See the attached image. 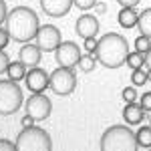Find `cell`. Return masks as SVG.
Listing matches in <instances>:
<instances>
[{
	"instance_id": "obj_3",
	"label": "cell",
	"mask_w": 151,
	"mask_h": 151,
	"mask_svg": "<svg viewBox=\"0 0 151 151\" xmlns=\"http://www.w3.org/2000/svg\"><path fill=\"white\" fill-rule=\"evenodd\" d=\"M137 139L129 125H111L101 137V151H137Z\"/></svg>"
},
{
	"instance_id": "obj_7",
	"label": "cell",
	"mask_w": 151,
	"mask_h": 151,
	"mask_svg": "<svg viewBox=\"0 0 151 151\" xmlns=\"http://www.w3.org/2000/svg\"><path fill=\"white\" fill-rule=\"evenodd\" d=\"M35 45L40 48V52H55L58 45L63 42V36L55 24H42L35 36Z\"/></svg>"
},
{
	"instance_id": "obj_26",
	"label": "cell",
	"mask_w": 151,
	"mask_h": 151,
	"mask_svg": "<svg viewBox=\"0 0 151 151\" xmlns=\"http://www.w3.org/2000/svg\"><path fill=\"white\" fill-rule=\"evenodd\" d=\"M141 97V107H143V111H151V91H145L143 95H139Z\"/></svg>"
},
{
	"instance_id": "obj_23",
	"label": "cell",
	"mask_w": 151,
	"mask_h": 151,
	"mask_svg": "<svg viewBox=\"0 0 151 151\" xmlns=\"http://www.w3.org/2000/svg\"><path fill=\"white\" fill-rule=\"evenodd\" d=\"M121 99H123L125 103H135V99H137L135 87H125V89L121 91Z\"/></svg>"
},
{
	"instance_id": "obj_16",
	"label": "cell",
	"mask_w": 151,
	"mask_h": 151,
	"mask_svg": "<svg viewBox=\"0 0 151 151\" xmlns=\"http://www.w3.org/2000/svg\"><path fill=\"white\" fill-rule=\"evenodd\" d=\"M137 28L143 36L151 38V8H145L137 14Z\"/></svg>"
},
{
	"instance_id": "obj_31",
	"label": "cell",
	"mask_w": 151,
	"mask_h": 151,
	"mask_svg": "<svg viewBox=\"0 0 151 151\" xmlns=\"http://www.w3.org/2000/svg\"><path fill=\"white\" fill-rule=\"evenodd\" d=\"M117 2L121 4V8H135L141 0H117Z\"/></svg>"
},
{
	"instance_id": "obj_2",
	"label": "cell",
	"mask_w": 151,
	"mask_h": 151,
	"mask_svg": "<svg viewBox=\"0 0 151 151\" xmlns=\"http://www.w3.org/2000/svg\"><path fill=\"white\" fill-rule=\"evenodd\" d=\"M129 55V42L125 36L117 32H107L97 40L95 57L107 69H119L125 65V58Z\"/></svg>"
},
{
	"instance_id": "obj_24",
	"label": "cell",
	"mask_w": 151,
	"mask_h": 151,
	"mask_svg": "<svg viewBox=\"0 0 151 151\" xmlns=\"http://www.w3.org/2000/svg\"><path fill=\"white\" fill-rule=\"evenodd\" d=\"M85 42H83V48L89 52V55H95V50H97V36H91V38H83Z\"/></svg>"
},
{
	"instance_id": "obj_32",
	"label": "cell",
	"mask_w": 151,
	"mask_h": 151,
	"mask_svg": "<svg viewBox=\"0 0 151 151\" xmlns=\"http://www.w3.org/2000/svg\"><path fill=\"white\" fill-rule=\"evenodd\" d=\"M6 16H8L6 2H4V0H0V26H2V22H4V20H6Z\"/></svg>"
},
{
	"instance_id": "obj_35",
	"label": "cell",
	"mask_w": 151,
	"mask_h": 151,
	"mask_svg": "<svg viewBox=\"0 0 151 151\" xmlns=\"http://www.w3.org/2000/svg\"><path fill=\"white\" fill-rule=\"evenodd\" d=\"M147 151H151V147H149V149H147Z\"/></svg>"
},
{
	"instance_id": "obj_20",
	"label": "cell",
	"mask_w": 151,
	"mask_h": 151,
	"mask_svg": "<svg viewBox=\"0 0 151 151\" xmlns=\"http://www.w3.org/2000/svg\"><path fill=\"white\" fill-rule=\"evenodd\" d=\"M143 63H145V55L143 52H129L127 58H125V65H129L131 69L135 70V69H143Z\"/></svg>"
},
{
	"instance_id": "obj_10",
	"label": "cell",
	"mask_w": 151,
	"mask_h": 151,
	"mask_svg": "<svg viewBox=\"0 0 151 151\" xmlns=\"http://www.w3.org/2000/svg\"><path fill=\"white\" fill-rule=\"evenodd\" d=\"M24 83H26L30 93H45L48 89V73L40 67H32L26 70Z\"/></svg>"
},
{
	"instance_id": "obj_13",
	"label": "cell",
	"mask_w": 151,
	"mask_h": 151,
	"mask_svg": "<svg viewBox=\"0 0 151 151\" xmlns=\"http://www.w3.org/2000/svg\"><path fill=\"white\" fill-rule=\"evenodd\" d=\"M40 57H42L40 48L36 47V45H32V42H24L22 48L18 50V60L22 63L26 69L38 67V63H40Z\"/></svg>"
},
{
	"instance_id": "obj_6",
	"label": "cell",
	"mask_w": 151,
	"mask_h": 151,
	"mask_svg": "<svg viewBox=\"0 0 151 151\" xmlns=\"http://www.w3.org/2000/svg\"><path fill=\"white\" fill-rule=\"evenodd\" d=\"M48 87H50V91L55 95H58V97L70 95L75 91V87H77V77H75L73 69H65V67L55 69L48 75Z\"/></svg>"
},
{
	"instance_id": "obj_14",
	"label": "cell",
	"mask_w": 151,
	"mask_h": 151,
	"mask_svg": "<svg viewBox=\"0 0 151 151\" xmlns=\"http://www.w3.org/2000/svg\"><path fill=\"white\" fill-rule=\"evenodd\" d=\"M145 117V111L139 103H125V109H123V119L127 125H139Z\"/></svg>"
},
{
	"instance_id": "obj_28",
	"label": "cell",
	"mask_w": 151,
	"mask_h": 151,
	"mask_svg": "<svg viewBox=\"0 0 151 151\" xmlns=\"http://www.w3.org/2000/svg\"><path fill=\"white\" fill-rule=\"evenodd\" d=\"M8 42H10V35H8V30L0 26V48H4Z\"/></svg>"
},
{
	"instance_id": "obj_29",
	"label": "cell",
	"mask_w": 151,
	"mask_h": 151,
	"mask_svg": "<svg viewBox=\"0 0 151 151\" xmlns=\"http://www.w3.org/2000/svg\"><path fill=\"white\" fill-rule=\"evenodd\" d=\"M0 151H16V145L8 139H0Z\"/></svg>"
},
{
	"instance_id": "obj_9",
	"label": "cell",
	"mask_w": 151,
	"mask_h": 151,
	"mask_svg": "<svg viewBox=\"0 0 151 151\" xmlns=\"http://www.w3.org/2000/svg\"><path fill=\"white\" fill-rule=\"evenodd\" d=\"M55 58H57L58 67L73 69V67H77V63H79V58H81V48H79L77 42H73V40H65V42H60L58 48L55 50Z\"/></svg>"
},
{
	"instance_id": "obj_22",
	"label": "cell",
	"mask_w": 151,
	"mask_h": 151,
	"mask_svg": "<svg viewBox=\"0 0 151 151\" xmlns=\"http://www.w3.org/2000/svg\"><path fill=\"white\" fill-rule=\"evenodd\" d=\"M149 48H151V38L149 36L139 35L135 38V50H137V52H147Z\"/></svg>"
},
{
	"instance_id": "obj_18",
	"label": "cell",
	"mask_w": 151,
	"mask_h": 151,
	"mask_svg": "<svg viewBox=\"0 0 151 151\" xmlns=\"http://www.w3.org/2000/svg\"><path fill=\"white\" fill-rule=\"evenodd\" d=\"M135 139H137V145H139V147L149 149L151 147V125H143V127L137 129Z\"/></svg>"
},
{
	"instance_id": "obj_17",
	"label": "cell",
	"mask_w": 151,
	"mask_h": 151,
	"mask_svg": "<svg viewBox=\"0 0 151 151\" xmlns=\"http://www.w3.org/2000/svg\"><path fill=\"white\" fill-rule=\"evenodd\" d=\"M26 67H24L20 60H14V63H10L8 65V69H6V75H8V79L10 81H24V77H26Z\"/></svg>"
},
{
	"instance_id": "obj_12",
	"label": "cell",
	"mask_w": 151,
	"mask_h": 151,
	"mask_svg": "<svg viewBox=\"0 0 151 151\" xmlns=\"http://www.w3.org/2000/svg\"><path fill=\"white\" fill-rule=\"evenodd\" d=\"M40 8L52 18H63L73 8V0H40Z\"/></svg>"
},
{
	"instance_id": "obj_30",
	"label": "cell",
	"mask_w": 151,
	"mask_h": 151,
	"mask_svg": "<svg viewBox=\"0 0 151 151\" xmlns=\"http://www.w3.org/2000/svg\"><path fill=\"white\" fill-rule=\"evenodd\" d=\"M145 55V63H143V69L147 70V75H149V79H151V48L147 50V52H143Z\"/></svg>"
},
{
	"instance_id": "obj_33",
	"label": "cell",
	"mask_w": 151,
	"mask_h": 151,
	"mask_svg": "<svg viewBox=\"0 0 151 151\" xmlns=\"http://www.w3.org/2000/svg\"><path fill=\"white\" fill-rule=\"evenodd\" d=\"M35 123H36V121H35V119H32L30 115H28V113H26V115L22 117V121H20V125H22V129H26V127H32Z\"/></svg>"
},
{
	"instance_id": "obj_4",
	"label": "cell",
	"mask_w": 151,
	"mask_h": 151,
	"mask_svg": "<svg viewBox=\"0 0 151 151\" xmlns=\"http://www.w3.org/2000/svg\"><path fill=\"white\" fill-rule=\"evenodd\" d=\"M16 151H52V139L48 131L40 127H26L16 135Z\"/></svg>"
},
{
	"instance_id": "obj_15",
	"label": "cell",
	"mask_w": 151,
	"mask_h": 151,
	"mask_svg": "<svg viewBox=\"0 0 151 151\" xmlns=\"http://www.w3.org/2000/svg\"><path fill=\"white\" fill-rule=\"evenodd\" d=\"M117 22L121 24L123 28L137 26V12H135V8H121L119 14H117Z\"/></svg>"
},
{
	"instance_id": "obj_11",
	"label": "cell",
	"mask_w": 151,
	"mask_h": 151,
	"mask_svg": "<svg viewBox=\"0 0 151 151\" xmlns=\"http://www.w3.org/2000/svg\"><path fill=\"white\" fill-rule=\"evenodd\" d=\"M75 32L81 36V38H91V36H97L99 32V20L93 14H83L77 18L75 22Z\"/></svg>"
},
{
	"instance_id": "obj_25",
	"label": "cell",
	"mask_w": 151,
	"mask_h": 151,
	"mask_svg": "<svg viewBox=\"0 0 151 151\" xmlns=\"http://www.w3.org/2000/svg\"><path fill=\"white\" fill-rule=\"evenodd\" d=\"M73 4L79 8V10H89L97 4V0H73Z\"/></svg>"
},
{
	"instance_id": "obj_27",
	"label": "cell",
	"mask_w": 151,
	"mask_h": 151,
	"mask_svg": "<svg viewBox=\"0 0 151 151\" xmlns=\"http://www.w3.org/2000/svg\"><path fill=\"white\" fill-rule=\"evenodd\" d=\"M8 65H10V58H8V55L0 48V75H2V73H6Z\"/></svg>"
},
{
	"instance_id": "obj_36",
	"label": "cell",
	"mask_w": 151,
	"mask_h": 151,
	"mask_svg": "<svg viewBox=\"0 0 151 151\" xmlns=\"http://www.w3.org/2000/svg\"><path fill=\"white\" fill-rule=\"evenodd\" d=\"M149 125H151V123H149Z\"/></svg>"
},
{
	"instance_id": "obj_19",
	"label": "cell",
	"mask_w": 151,
	"mask_h": 151,
	"mask_svg": "<svg viewBox=\"0 0 151 151\" xmlns=\"http://www.w3.org/2000/svg\"><path fill=\"white\" fill-rule=\"evenodd\" d=\"M77 67H79L83 73H91V70L97 67V57H95V55H89V52H87V55H81Z\"/></svg>"
},
{
	"instance_id": "obj_5",
	"label": "cell",
	"mask_w": 151,
	"mask_h": 151,
	"mask_svg": "<svg viewBox=\"0 0 151 151\" xmlns=\"http://www.w3.org/2000/svg\"><path fill=\"white\" fill-rule=\"evenodd\" d=\"M22 105V89L16 81H0V115H12Z\"/></svg>"
},
{
	"instance_id": "obj_1",
	"label": "cell",
	"mask_w": 151,
	"mask_h": 151,
	"mask_svg": "<svg viewBox=\"0 0 151 151\" xmlns=\"http://www.w3.org/2000/svg\"><path fill=\"white\" fill-rule=\"evenodd\" d=\"M6 30L10 35V40L14 42H30L36 36L38 28H40V20L38 14L28 6H16L8 12L6 16Z\"/></svg>"
},
{
	"instance_id": "obj_8",
	"label": "cell",
	"mask_w": 151,
	"mask_h": 151,
	"mask_svg": "<svg viewBox=\"0 0 151 151\" xmlns=\"http://www.w3.org/2000/svg\"><path fill=\"white\" fill-rule=\"evenodd\" d=\"M52 111V103L45 93H32V97H28L26 101V113L32 117L35 121H45L50 117Z\"/></svg>"
},
{
	"instance_id": "obj_21",
	"label": "cell",
	"mask_w": 151,
	"mask_h": 151,
	"mask_svg": "<svg viewBox=\"0 0 151 151\" xmlns=\"http://www.w3.org/2000/svg\"><path fill=\"white\" fill-rule=\"evenodd\" d=\"M147 81H149V75H147L145 69H135L131 73V83H133V87H143Z\"/></svg>"
},
{
	"instance_id": "obj_34",
	"label": "cell",
	"mask_w": 151,
	"mask_h": 151,
	"mask_svg": "<svg viewBox=\"0 0 151 151\" xmlns=\"http://www.w3.org/2000/svg\"><path fill=\"white\" fill-rule=\"evenodd\" d=\"M105 10H107V6H105L103 2H99V4H97V12H99V14H103Z\"/></svg>"
}]
</instances>
